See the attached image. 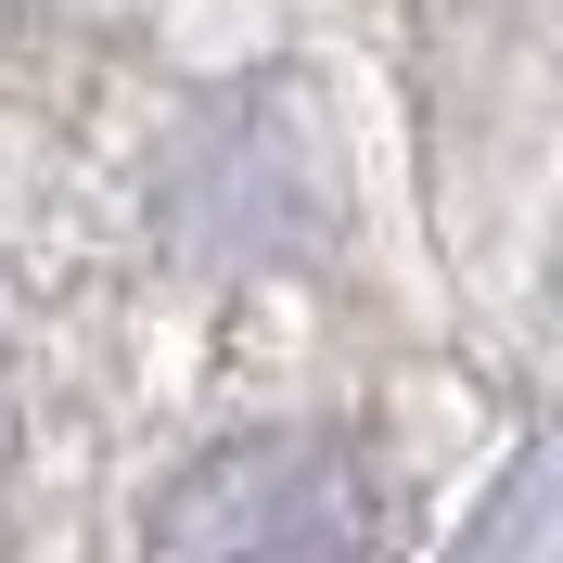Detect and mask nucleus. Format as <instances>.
Instances as JSON below:
<instances>
[{
	"instance_id": "nucleus-1",
	"label": "nucleus",
	"mask_w": 563,
	"mask_h": 563,
	"mask_svg": "<svg viewBox=\"0 0 563 563\" xmlns=\"http://www.w3.org/2000/svg\"><path fill=\"white\" fill-rule=\"evenodd\" d=\"M372 551H385L372 461L308 422L206 449L141 526V563H372Z\"/></svg>"
},
{
	"instance_id": "nucleus-2",
	"label": "nucleus",
	"mask_w": 563,
	"mask_h": 563,
	"mask_svg": "<svg viewBox=\"0 0 563 563\" xmlns=\"http://www.w3.org/2000/svg\"><path fill=\"white\" fill-rule=\"evenodd\" d=\"M0 474H13V372H0Z\"/></svg>"
}]
</instances>
